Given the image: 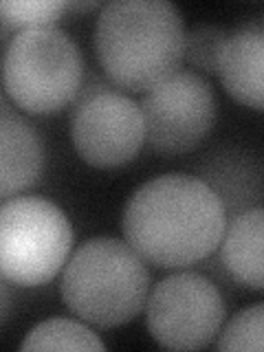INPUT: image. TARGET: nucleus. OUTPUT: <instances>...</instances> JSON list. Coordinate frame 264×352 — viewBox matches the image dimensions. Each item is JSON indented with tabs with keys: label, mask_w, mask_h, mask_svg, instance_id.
Returning <instances> with one entry per match:
<instances>
[{
	"label": "nucleus",
	"mask_w": 264,
	"mask_h": 352,
	"mask_svg": "<svg viewBox=\"0 0 264 352\" xmlns=\"http://www.w3.org/2000/svg\"><path fill=\"white\" fill-rule=\"evenodd\" d=\"M227 209L194 174H161L137 187L121 214V231L139 256L161 269L190 267L220 247Z\"/></svg>",
	"instance_id": "nucleus-1"
},
{
	"label": "nucleus",
	"mask_w": 264,
	"mask_h": 352,
	"mask_svg": "<svg viewBox=\"0 0 264 352\" xmlns=\"http://www.w3.org/2000/svg\"><path fill=\"white\" fill-rule=\"evenodd\" d=\"M183 16L168 0H113L95 25V53L115 86L148 93L185 60Z\"/></svg>",
	"instance_id": "nucleus-2"
},
{
	"label": "nucleus",
	"mask_w": 264,
	"mask_h": 352,
	"mask_svg": "<svg viewBox=\"0 0 264 352\" xmlns=\"http://www.w3.org/2000/svg\"><path fill=\"white\" fill-rule=\"evenodd\" d=\"M66 308L95 328L132 322L150 295V273L139 253L117 238H91L62 269Z\"/></svg>",
	"instance_id": "nucleus-3"
},
{
	"label": "nucleus",
	"mask_w": 264,
	"mask_h": 352,
	"mask_svg": "<svg viewBox=\"0 0 264 352\" xmlns=\"http://www.w3.org/2000/svg\"><path fill=\"white\" fill-rule=\"evenodd\" d=\"M84 84L80 47L58 27L14 33L5 47V97L29 115H51L73 104Z\"/></svg>",
	"instance_id": "nucleus-4"
},
{
	"label": "nucleus",
	"mask_w": 264,
	"mask_h": 352,
	"mask_svg": "<svg viewBox=\"0 0 264 352\" xmlns=\"http://www.w3.org/2000/svg\"><path fill=\"white\" fill-rule=\"evenodd\" d=\"M73 225L40 196L5 198L0 207V273L16 286L51 282L69 260Z\"/></svg>",
	"instance_id": "nucleus-5"
},
{
	"label": "nucleus",
	"mask_w": 264,
	"mask_h": 352,
	"mask_svg": "<svg viewBox=\"0 0 264 352\" xmlns=\"http://www.w3.org/2000/svg\"><path fill=\"white\" fill-rule=\"evenodd\" d=\"M152 339L170 350H201L220 335L225 297L201 273H172L157 282L146 302Z\"/></svg>",
	"instance_id": "nucleus-6"
},
{
	"label": "nucleus",
	"mask_w": 264,
	"mask_h": 352,
	"mask_svg": "<svg viewBox=\"0 0 264 352\" xmlns=\"http://www.w3.org/2000/svg\"><path fill=\"white\" fill-rule=\"evenodd\" d=\"M148 146L165 154L192 152L216 124V97L203 75L179 69L146 93L141 102Z\"/></svg>",
	"instance_id": "nucleus-7"
},
{
	"label": "nucleus",
	"mask_w": 264,
	"mask_h": 352,
	"mask_svg": "<svg viewBox=\"0 0 264 352\" xmlns=\"http://www.w3.org/2000/svg\"><path fill=\"white\" fill-rule=\"evenodd\" d=\"M71 139L77 154L93 168L110 170L126 165L146 143L141 104L110 86L99 93L77 95Z\"/></svg>",
	"instance_id": "nucleus-8"
},
{
	"label": "nucleus",
	"mask_w": 264,
	"mask_h": 352,
	"mask_svg": "<svg viewBox=\"0 0 264 352\" xmlns=\"http://www.w3.org/2000/svg\"><path fill=\"white\" fill-rule=\"evenodd\" d=\"M218 77L238 104L264 110V18H251L229 31Z\"/></svg>",
	"instance_id": "nucleus-9"
},
{
	"label": "nucleus",
	"mask_w": 264,
	"mask_h": 352,
	"mask_svg": "<svg viewBox=\"0 0 264 352\" xmlns=\"http://www.w3.org/2000/svg\"><path fill=\"white\" fill-rule=\"evenodd\" d=\"M0 196L14 198L33 187L44 172V146L31 124L3 97L0 102Z\"/></svg>",
	"instance_id": "nucleus-10"
},
{
	"label": "nucleus",
	"mask_w": 264,
	"mask_h": 352,
	"mask_svg": "<svg viewBox=\"0 0 264 352\" xmlns=\"http://www.w3.org/2000/svg\"><path fill=\"white\" fill-rule=\"evenodd\" d=\"M220 264L240 286L264 291V207L231 216L220 240Z\"/></svg>",
	"instance_id": "nucleus-11"
},
{
	"label": "nucleus",
	"mask_w": 264,
	"mask_h": 352,
	"mask_svg": "<svg viewBox=\"0 0 264 352\" xmlns=\"http://www.w3.org/2000/svg\"><path fill=\"white\" fill-rule=\"evenodd\" d=\"M218 161H209L205 168L207 185L220 196L227 214H238L256 203L264 190V174L256 163L249 161L245 152L227 150Z\"/></svg>",
	"instance_id": "nucleus-12"
},
{
	"label": "nucleus",
	"mask_w": 264,
	"mask_h": 352,
	"mask_svg": "<svg viewBox=\"0 0 264 352\" xmlns=\"http://www.w3.org/2000/svg\"><path fill=\"white\" fill-rule=\"evenodd\" d=\"M22 350H104L106 344L99 339L91 328L66 317L44 319L38 326H33Z\"/></svg>",
	"instance_id": "nucleus-13"
},
{
	"label": "nucleus",
	"mask_w": 264,
	"mask_h": 352,
	"mask_svg": "<svg viewBox=\"0 0 264 352\" xmlns=\"http://www.w3.org/2000/svg\"><path fill=\"white\" fill-rule=\"evenodd\" d=\"M66 11L62 0H5L0 3V20H3V44L11 42L9 31H25L36 27H55V22Z\"/></svg>",
	"instance_id": "nucleus-14"
},
{
	"label": "nucleus",
	"mask_w": 264,
	"mask_h": 352,
	"mask_svg": "<svg viewBox=\"0 0 264 352\" xmlns=\"http://www.w3.org/2000/svg\"><path fill=\"white\" fill-rule=\"evenodd\" d=\"M229 31L218 25H198L185 33V62L205 75H218Z\"/></svg>",
	"instance_id": "nucleus-15"
},
{
	"label": "nucleus",
	"mask_w": 264,
	"mask_h": 352,
	"mask_svg": "<svg viewBox=\"0 0 264 352\" xmlns=\"http://www.w3.org/2000/svg\"><path fill=\"white\" fill-rule=\"evenodd\" d=\"M218 350H264V304L238 311L220 330Z\"/></svg>",
	"instance_id": "nucleus-16"
},
{
	"label": "nucleus",
	"mask_w": 264,
	"mask_h": 352,
	"mask_svg": "<svg viewBox=\"0 0 264 352\" xmlns=\"http://www.w3.org/2000/svg\"><path fill=\"white\" fill-rule=\"evenodd\" d=\"M9 280L3 278V282H0V293H3V300H0V304H3V313H0V324H7L9 319V308H11V293H9Z\"/></svg>",
	"instance_id": "nucleus-17"
},
{
	"label": "nucleus",
	"mask_w": 264,
	"mask_h": 352,
	"mask_svg": "<svg viewBox=\"0 0 264 352\" xmlns=\"http://www.w3.org/2000/svg\"><path fill=\"white\" fill-rule=\"evenodd\" d=\"M104 7L99 0H84V3H75V0H71V3H66V9L71 11H91V9H99Z\"/></svg>",
	"instance_id": "nucleus-18"
}]
</instances>
